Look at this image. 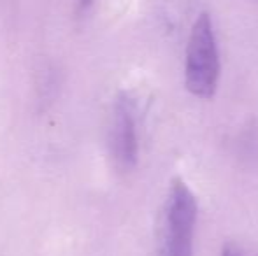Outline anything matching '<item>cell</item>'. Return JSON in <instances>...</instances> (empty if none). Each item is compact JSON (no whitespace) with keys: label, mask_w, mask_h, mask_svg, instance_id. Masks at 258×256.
Instances as JSON below:
<instances>
[{"label":"cell","mask_w":258,"mask_h":256,"mask_svg":"<svg viewBox=\"0 0 258 256\" xmlns=\"http://www.w3.org/2000/svg\"><path fill=\"white\" fill-rule=\"evenodd\" d=\"M184 58V82L188 92L199 99H213L220 79V51L213 20L207 13H202L191 28Z\"/></svg>","instance_id":"6da1fadb"},{"label":"cell","mask_w":258,"mask_h":256,"mask_svg":"<svg viewBox=\"0 0 258 256\" xmlns=\"http://www.w3.org/2000/svg\"><path fill=\"white\" fill-rule=\"evenodd\" d=\"M199 205L194 192L181 179L170 185L160 228V256H194Z\"/></svg>","instance_id":"7a4b0ae2"},{"label":"cell","mask_w":258,"mask_h":256,"mask_svg":"<svg viewBox=\"0 0 258 256\" xmlns=\"http://www.w3.org/2000/svg\"><path fill=\"white\" fill-rule=\"evenodd\" d=\"M109 146L114 163L121 170H132L139 160V132L134 102L126 95H121L112 111Z\"/></svg>","instance_id":"3957f363"},{"label":"cell","mask_w":258,"mask_h":256,"mask_svg":"<svg viewBox=\"0 0 258 256\" xmlns=\"http://www.w3.org/2000/svg\"><path fill=\"white\" fill-rule=\"evenodd\" d=\"M221 256H258V247L242 242H227L223 246Z\"/></svg>","instance_id":"277c9868"},{"label":"cell","mask_w":258,"mask_h":256,"mask_svg":"<svg viewBox=\"0 0 258 256\" xmlns=\"http://www.w3.org/2000/svg\"><path fill=\"white\" fill-rule=\"evenodd\" d=\"M92 2H93V0H78V4H79V11H86L90 6H92Z\"/></svg>","instance_id":"5b68a950"}]
</instances>
